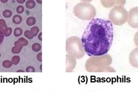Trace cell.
I'll list each match as a JSON object with an SVG mask.
<instances>
[{
	"label": "cell",
	"mask_w": 138,
	"mask_h": 92,
	"mask_svg": "<svg viewBox=\"0 0 138 92\" xmlns=\"http://www.w3.org/2000/svg\"><path fill=\"white\" fill-rule=\"evenodd\" d=\"M114 37L113 23L108 20L93 19L86 27L81 39L87 55L102 56L109 51Z\"/></svg>",
	"instance_id": "obj_1"
},
{
	"label": "cell",
	"mask_w": 138,
	"mask_h": 92,
	"mask_svg": "<svg viewBox=\"0 0 138 92\" xmlns=\"http://www.w3.org/2000/svg\"><path fill=\"white\" fill-rule=\"evenodd\" d=\"M74 13L77 17L82 20H91L96 14L95 8L90 4L83 2L78 3L74 8Z\"/></svg>",
	"instance_id": "obj_2"
},
{
	"label": "cell",
	"mask_w": 138,
	"mask_h": 92,
	"mask_svg": "<svg viewBox=\"0 0 138 92\" xmlns=\"http://www.w3.org/2000/svg\"><path fill=\"white\" fill-rule=\"evenodd\" d=\"M83 49L79 38L74 36L67 40L66 51L68 53L74 55L77 59H80L84 55Z\"/></svg>",
	"instance_id": "obj_3"
},
{
	"label": "cell",
	"mask_w": 138,
	"mask_h": 92,
	"mask_svg": "<svg viewBox=\"0 0 138 92\" xmlns=\"http://www.w3.org/2000/svg\"><path fill=\"white\" fill-rule=\"evenodd\" d=\"M127 10L121 6H115L110 11L109 18L115 25H123L127 21Z\"/></svg>",
	"instance_id": "obj_4"
},
{
	"label": "cell",
	"mask_w": 138,
	"mask_h": 92,
	"mask_svg": "<svg viewBox=\"0 0 138 92\" xmlns=\"http://www.w3.org/2000/svg\"><path fill=\"white\" fill-rule=\"evenodd\" d=\"M129 25L133 28H138V7L131 9L129 13Z\"/></svg>",
	"instance_id": "obj_5"
},
{
	"label": "cell",
	"mask_w": 138,
	"mask_h": 92,
	"mask_svg": "<svg viewBox=\"0 0 138 92\" xmlns=\"http://www.w3.org/2000/svg\"><path fill=\"white\" fill-rule=\"evenodd\" d=\"M22 21V17L20 15H15L13 16V22L15 25H19Z\"/></svg>",
	"instance_id": "obj_6"
},
{
	"label": "cell",
	"mask_w": 138,
	"mask_h": 92,
	"mask_svg": "<svg viewBox=\"0 0 138 92\" xmlns=\"http://www.w3.org/2000/svg\"><path fill=\"white\" fill-rule=\"evenodd\" d=\"M25 6H26L27 8L32 9L36 6V2H35V1H33V0H29V1L26 2Z\"/></svg>",
	"instance_id": "obj_7"
},
{
	"label": "cell",
	"mask_w": 138,
	"mask_h": 92,
	"mask_svg": "<svg viewBox=\"0 0 138 92\" xmlns=\"http://www.w3.org/2000/svg\"><path fill=\"white\" fill-rule=\"evenodd\" d=\"M36 20L34 17H29L27 19L26 23L28 26H32L35 25V24L36 23Z\"/></svg>",
	"instance_id": "obj_8"
},
{
	"label": "cell",
	"mask_w": 138,
	"mask_h": 92,
	"mask_svg": "<svg viewBox=\"0 0 138 92\" xmlns=\"http://www.w3.org/2000/svg\"><path fill=\"white\" fill-rule=\"evenodd\" d=\"M39 29L38 27H37V26L32 27L30 29V33L31 34V35H32L33 37L36 36L37 34L39 33Z\"/></svg>",
	"instance_id": "obj_9"
},
{
	"label": "cell",
	"mask_w": 138,
	"mask_h": 92,
	"mask_svg": "<svg viewBox=\"0 0 138 92\" xmlns=\"http://www.w3.org/2000/svg\"><path fill=\"white\" fill-rule=\"evenodd\" d=\"M23 34V30L21 28L17 27L15 29L14 31V35H15L16 37H18L21 36Z\"/></svg>",
	"instance_id": "obj_10"
},
{
	"label": "cell",
	"mask_w": 138,
	"mask_h": 92,
	"mask_svg": "<svg viewBox=\"0 0 138 92\" xmlns=\"http://www.w3.org/2000/svg\"><path fill=\"white\" fill-rule=\"evenodd\" d=\"M42 48V46L38 43H33L32 46V49L35 52H38Z\"/></svg>",
	"instance_id": "obj_11"
},
{
	"label": "cell",
	"mask_w": 138,
	"mask_h": 92,
	"mask_svg": "<svg viewBox=\"0 0 138 92\" xmlns=\"http://www.w3.org/2000/svg\"><path fill=\"white\" fill-rule=\"evenodd\" d=\"M11 62L14 65H17L19 63V61H20V57L18 55L14 56L11 59Z\"/></svg>",
	"instance_id": "obj_12"
},
{
	"label": "cell",
	"mask_w": 138,
	"mask_h": 92,
	"mask_svg": "<svg viewBox=\"0 0 138 92\" xmlns=\"http://www.w3.org/2000/svg\"><path fill=\"white\" fill-rule=\"evenodd\" d=\"M12 31H13V29L11 28L7 27V28L3 31V33L4 34L5 36L8 37L9 36H10L11 34H12Z\"/></svg>",
	"instance_id": "obj_13"
},
{
	"label": "cell",
	"mask_w": 138,
	"mask_h": 92,
	"mask_svg": "<svg viewBox=\"0 0 138 92\" xmlns=\"http://www.w3.org/2000/svg\"><path fill=\"white\" fill-rule=\"evenodd\" d=\"M18 42L23 46H27L28 45V41L24 37H20L18 40Z\"/></svg>",
	"instance_id": "obj_14"
},
{
	"label": "cell",
	"mask_w": 138,
	"mask_h": 92,
	"mask_svg": "<svg viewBox=\"0 0 138 92\" xmlns=\"http://www.w3.org/2000/svg\"><path fill=\"white\" fill-rule=\"evenodd\" d=\"M7 28L5 21L3 19H0V30L3 31Z\"/></svg>",
	"instance_id": "obj_15"
},
{
	"label": "cell",
	"mask_w": 138,
	"mask_h": 92,
	"mask_svg": "<svg viewBox=\"0 0 138 92\" xmlns=\"http://www.w3.org/2000/svg\"><path fill=\"white\" fill-rule=\"evenodd\" d=\"M13 15L12 11L10 10L7 9L3 11V16L5 18H9L10 17Z\"/></svg>",
	"instance_id": "obj_16"
},
{
	"label": "cell",
	"mask_w": 138,
	"mask_h": 92,
	"mask_svg": "<svg viewBox=\"0 0 138 92\" xmlns=\"http://www.w3.org/2000/svg\"><path fill=\"white\" fill-rule=\"evenodd\" d=\"M13 63L11 62V61L9 60H5L2 62V66L6 68H9L12 67Z\"/></svg>",
	"instance_id": "obj_17"
},
{
	"label": "cell",
	"mask_w": 138,
	"mask_h": 92,
	"mask_svg": "<svg viewBox=\"0 0 138 92\" xmlns=\"http://www.w3.org/2000/svg\"><path fill=\"white\" fill-rule=\"evenodd\" d=\"M21 48L17 47V46H14L11 49V51L13 54H19L21 51Z\"/></svg>",
	"instance_id": "obj_18"
},
{
	"label": "cell",
	"mask_w": 138,
	"mask_h": 92,
	"mask_svg": "<svg viewBox=\"0 0 138 92\" xmlns=\"http://www.w3.org/2000/svg\"><path fill=\"white\" fill-rule=\"evenodd\" d=\"M24 11V8L22 5H19L16 8V12L19 14H22L23 13V11Z\"/></svg>",
	"instance_id": "obj_19"
},
{
	"label": "cell",
	"mask_w": 138,
	"mask_h": 92,
	"mask_svg": "<svg viewBox=\"0 0 138 92\" xmlns=\"http://www.w3.org/2000/svg\"><path fill=\"white\" fill-rule=\"evenodd\" d=\"M24 36L27 38L29 39H32L33 37L32 36V35H31V34L30 33V31H26L24 32Z\"/></svg>",
	"instance_id": "obj_20"
},
{
	"label": "cell",
	"mask_w": 138,
	"mask_h": 92,
	"mask_svg": "<svg viewBox=\"0 0 138 92\" xmlns=\"http://www.w3.org/2000/svg\"><path fill=\"white\" fill-rule=\"evenodd\" d=\"M4 38H5V35L2 31L0 30V46L1 45V44L2 43L3 41L4 40Z\"/></svg>",
	"instance_id": "obj_21"
},
{
	"label": "cell",
	"mask_w": 138,
	"mask_h": 92,
	"mask_svg": "<svg viewBox=\"0 0 138 92\" xmlns=\"http://www.w3.org/2000/svg\"><path fill=\"white\" fill-rule=\"evenodd\" d=\"M26 72H35V69L32 66H29L27 68Z\"/></svg>",
	"instance_id": "obj_22"
},
{
	"label": "cell",
	"mask_w": 138,
	"mask_h": 92,
	"mask_svg": "<svg viewBox=\"0 0 138 92\" xmlns=\"http://www.w3.org/2000/svg\"><path fill=\"white\" fill-rule=\"evenodd\" d=\"M37 59L40 62L42 61V53H40L37 54Z\"/></svg>",
	"instance_id": "obj_23"
},
{
	"label": "cell",
	"mask_w": 138,
	"mask_h": 92,
	"mask_svg": "<svg viewBox=\"0 0 138 92\" xmlns=\"http://www.w3.org/2000/svg\"><path fill=\"white\" fill-rule=\"evenodd\" d=\"M38 38V39L39 40L41 41H42V33H40L39 34Z\"/></svg>",
	"instance_id": "obj_24"
},
{
	"label": "cell",
	"mask_w": 138,
	"mask_h": 92,
	"mask_svg": "<svg viewBox=\"0 0 138 92\" xmlns=\"http://www.w3.org/2000/svg\"><path fill=\"white\" fill-rule=\"evenodd\" d=\"M17 3H18L23 4L25 2V0H17Z\"/></svg>",
	"instance_id": "obj_25"
},
{
	"label": "cell",
	"mask_w": 138,
	"mask_h": 92,
	"mask_svg": "<svg viewBox=\"0 0 138 92\" xmlns=\"http://www.w3.org/2000/svg\"><path fill=\"white\" fill-rule=\"evenodd\" d=\"M1 2H2V3H7L8 2V0H5V1H4V0H1Z\"/></svg>",
	"instance_id": "obj_26"
},
{
	"label": "cell",
	"mask_w": 138,
	"mask_h": 92,
	"mask_svg": "<svg viewBox=\"0 0 138 92\" xmlns=\"http://www.w3.org/2000/svg\"><path fill=\"white\" fill-rule=\"evenodd\" d=\"M36 2H37V3H41V4L42 3V1H41H41H38V0H37Z\"/></svg>",
	"instance_id": "obj_27"
},
{
	"label": "cell",
	"mask_w": 138,
	"mask_h": 92,
	"mask_svg": "<svg viewBox=\"0 0 138 92\" xmlns=\"http://www.w3.org/2000/svg\"><path fill=\"white\" fill-rule=\"evenodd\" d=\"M17 72H24V71H22V70H19V71H17Z\"/></svg>",
	"instance_id": "obj_28"
},
{
	"label": "cell",
	"mask_w": 138,
	"mask_h": 92,
	"mask_svg": "<svg viewBox=\"0 0 138 92\" xmlns=\"http://www.w3.org/2000/svg\"><path fill=\"white\" fill-rule=\"evenodd\" d=\"M42 65H41V67H40V68H41V71H42Z\"/></svg>",
	"instance_id": "obj_29"
},
{
	"label": "cell",
	"mask_w": 138,
	"mask_h": 92,
	"mask_svg": "<svg viewBox=\"0 0 138 92\" xmlns=\"http://www.w3.org/2000/svg\"><path fill=\"white\" fill-rule=\"evenodd\" d=\"M1 54H0V57H1Z\"/></svg>",
	"instance_id": "obj_30"
},
{
	"label": "cell",
	"mask_w": 138,
	"mask_h": 92,
	"mask_svg": "<svg viewBox=\"0 0 138 92\" xmlns=\"http://www.w3.org/2000/svg\"><path fill=\"white\" fill-rule=\"evenodd\" d=\"M0 17H1V14H0Z\"/></svg>",
	"instance_id": "obj_31"
}]
</instances>
